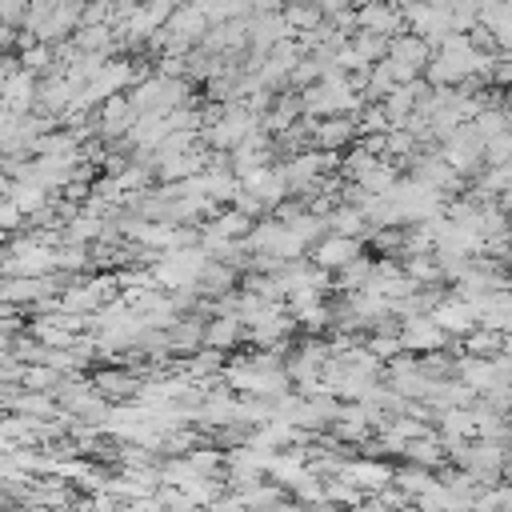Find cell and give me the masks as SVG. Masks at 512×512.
<instances>
[{
  "instance_id": "6da1fadb",
  "label": "cell",
  "mask_w": 512,
  "mask_h": 512,
  "mask_svg": "<svg viewBox=\"0 0 512 512\" xmlns=\"http://www.w3.org/2000/svg\"><path fill=\"white\" fill-rule=\"evenodd\" d=\"M352 256H356V244H352V240H332V244L320 248L316 260H320V264H344V260H352Z\"/></svg>"
}]
</instances>
